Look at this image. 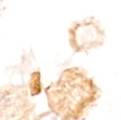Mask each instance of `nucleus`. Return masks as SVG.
<instances>
[{
	"label": "nucleus",
	"instance_id": "1",
	"mask_svg": "<svg viewBox=\"0 0 121 120\" xmlns=\"http://www.w3.org/2000/svg\"><path fill=\"white\" fill-rule=\"evenodd\" d=\"M32 108L21 91L0 93V120H30Z\"/></svg>",
	"mask_w": 121,
	"mask_h": 120
}]
</instances>
